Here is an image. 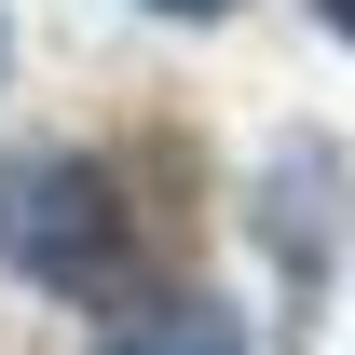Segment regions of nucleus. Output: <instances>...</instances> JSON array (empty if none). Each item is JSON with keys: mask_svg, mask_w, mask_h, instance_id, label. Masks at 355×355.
Wrapping results in <instances>:
<instances>
[{"mask_svg": "<svg viewBox=\"0 0 355 355\" xmlns=\"http://www.w3.org/2000/svg\"><path fill=\"white\" fill-rule=\"evenodd\" d=\"M314 28H328V42H355V0H314Z\"/></svg>", "mask_w": 355, "mask_h": 355, "instance_id": "obj_3", "label": "nucleus"}, {"mask_svg": "<svg viewBox=\"0 0 355 355\" xmlns=\"http://www.w3.org/2000/svg\"><path fill=\"white\" fill-rule=\"evenodd\" d=\"M96 355H246V314H232L219 287H150V301L110 314Z\"/></svg>", "mask_w": 355, "mask_h": 355, "instance_id": "obj_2", "label": "nucleus"}, {"mask_svg": "<svg viewBox=\"0 0 355 355\" xmlns=\"http://www.w3.org/2000/svg\"><path fill=\"white\" fill-rule=\"evenodd\" d=\"M0 273H28L42 301H137V205L123 164L96 150H14L0 164Z\"/></svg>", "mask_w": 355, "mask_h": 355, "instance_id": "obj_1", "label": "nucleus"}, {"mask_svg": "<svg viewBox=\"0 0 355 355\" xmlns=\"http://www.w3.org/2000/svg\"><path fill=\"white\" fill-rule=\"evenodd\" d=\"M150 14H191V28H205V14H232V0H150Z\"/></svg>", "mask_w": 355, "mask_h": 355, "instance_id": "obj_4", "label": "nucleus"}]
</instances>
